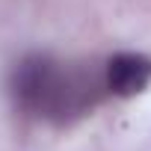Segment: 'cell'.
Returning <instances> with one entry per match:
<instances>
[{"instance_id":"cell-1","label":"cell","mask_w":151,"mask_h":151,"mask_svg":"<svg viewBox=\"0 0 151 151\" xmlns=\"http://www.w3.org/2000/svg\"><path fill=\"white\" fill-rule=\"evenodd\" d=\"M107 98L104 62H59L42 119L50 124H74Z\"/></svg>"},{"instance_id":"cell-2","label":"cell","mask_w":151,"mask_h":151,"mask_svg":"<svg viewBox=\"0 0 151 151\" xmlns=\"http://www.w3.org/2000/svg\"><path fill=\"white\" fill-rule=\"evenodd\" d=\"M56 68H59V62L50 53H42V50L24 53L12 65V71H9V95H12V104L24 116H39L42 119L47 95H50V86H53V77H56Z\"/></svg>"},{"instance_id":"cell-3","label":"cell","mask_w":151,"mask_h":151,"mask_svg":"<svg viewBox=\"0 0 151 151\" xmlns=\"http://www.w3.org/2000/svg\"><path fill=\"white\" fill-rule=\"evenodd\" d=\"M104 86L113 98H136L151 86V56L139 50H119L104 59Z\"/></svg>"}]
</instances>
